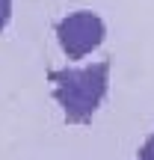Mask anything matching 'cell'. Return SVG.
<instances>
[{"instance_id": "cell-1", "label": "cell", "mask_w": 154, "mask_h": 160, "mask_svg": "<svg viewBox=\"0 0 154 160\" xmlns=\"http://www.w3.org/2000/svg\"><path fill=\"white\" fill-rule=\"evenodd\" d=\"M47 80L53 83V101L62 107L68 125H86L104 104L110 89V59H98L89 65L51 68Z\"/></svg>"}, {"instance_id": "cell-3", "label": "cell", "mask_w": 154, "mask_h": 160, "mask_svg": "<svg viewBox=\"0 0 154 160\" xmlns=\"http://www.w3.org/2000/svg\"><path fill=\"white\" fill-rule=\"evenodd\" d=\"M137 160H154V133H148V137H145V142L139 145Z\"/></svg>"}, {"instance_id": "cell-4", "label": "cell", "mask_w": 154, "mask_h": 160, "mask_svg": "<svg viewBox=\"0 0 154 160\" xmlns=\"http://www.w3.org/2000/svg\"><path fill=\"white\" fill-rule=\"evenodd\" d=\"M9 18H12V0H0V33L6 30Z\"/></svg>"}, {"instance_id": "cell-2", "label": "cell", "mask_w": 154, "mask_h": 160, "mask_svg": "<svg viewBox=\"0 0 154 160\" xmlns=\"http://www.w3.org/2000/svg\"><path fill=\"white\" fill-rule=\"evenodd\" d=\"M57 39L68 59H83L86 53L98 51L104 45L107 24H104L101 15H95L89 9H80V12H71V15L57 21Z\"/></svg>"}]
</instances>
